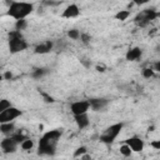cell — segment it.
<instances>
[{"instance_id":"obj_4","label":"cell","mask_w":160,"mask_h":160,"mask_svg":"<svg viewBox=\"0 0 160 160\" xmlns=\"http://www.w3.org/2000/svg\"><path fill=\"white\" fill-rule=\"evenodd\" d=\"M158 16H159V12H156V11L152 10V9H146V10H142L140 14H138V16L135 18V22H136L139 26L144 28V26H146L150 21L155 20Z\"/></svg>"},{"instance_id":"obj_23","label":"cell","mask_w":160,"mask_h":160,"mask_svg":"<svg viewBox=\"0 0 160 160\" xmlns=\"http://www.w3.org/2000/svg\"><path fill=\"white\" fill-rule=\"evenodd\" d=\"M11 138L18 142V144H20L22 140H25L26 139V136L25 135H22V134H20V132H16V134H12L11 135Z\"/></svg>"},{"instance_id":"obj_1","label":"cell","mask_w":160,"mask_h":160,"mask_svg":"<svg viewBox=\"0 0 160 160\" xmlns=\"http://www.w3.org/2000/svg\"><path fill=\"white\" fill-rule=\"evenodd\" d=\"M61 136V130L55 129V130H50L48 132H45L41 139L39 140V154L40 155H52L55 152V148L56 144L59 141Z\"/></svg>"},{"instance_id":"obj_18","label":"cell","mask_w":160,"mask_h":160,"mask_svg":"<svg viewBox=\"0 0 160 160\" xmlns=\"http://www.w3.org/2000/svg\"><path fill=\"white\" fill-rule=\"evenodd\" d=\"M129 15H130V12H129L128 10H120V11L115 15V19H116V20H120V21H125V20L129 18Z\"/></svg>"},{"instance_id":"obj_8","label":"cell","mask_w":160,"mask_h":160,"mask_svg":"<svg viewBox=\"0 0 160 160\" xmlns=\"http://www.w3.org/2000/svg\"><path fill=\"white\" fill-rule=\"evenodd\" d=\"M18 145H19V144H18L11 136L5 138V139L1 140V142H0V146H1V149H2L4 152H15Z\"/></svg>"},{"instance_id":"obj_24","label":"cell","mask_w":160,"mask_h":160,"mask_svg":"<svg viewBox=\"0 0 160 160\" xmlns=\"http://www.w3.org/2000/svg\"><path fill=\"white\" fill-rule=\"evenodd\" d=\"M10 106H11V104H10V101H9L8 99H1V100H0V111L8 109V108H10Z\"/></svg>"},{"instance_id":"obj_15","label":"cell","mask_w":160,"mask_h":160,"mask_svg":"<svg viewBox=\"0 0 160 160\" xmlns=\"http://www.w3.org/2000/svg\"><path fill=\"white\" fill-rule=\"evenodd\" d=\"M14 130H15V125H14L12 121H10V122H1L0 124V132H2L5 135L12 134Z\"/></svg>"},{"instance_id":"obj_12","label":"cell","mask_w":160,"mask_h":160,"mask_svg":"<svg viewBox=\"0 0 160 160\" xmlns=\"http://www.w3.org/2000/svg\"><path fill=\"white\" fill-rule=\"evenodd\" d=\"M75 116V122L78 125L79 129H84L89 125V118H88V114L84 112V114H79V115H74Z\"/></svg>"},{"instance_id":"obj_32","label":"cell","mask_w":160,"mask_h":160,"mask_svg":"<svg viewBox=\"0 0 160 160\" xmlns=\"http://www.w3.org/2000/svg\"><path fill=\"white\" fill-rule=\"evenodd\" d=\"M96 70L100 71V72H104V71H105V66H102V65H98V66H96Z\"/></svg>"},{"instance_id":"obj_25","label":"cell","mask_w":160,"mask_h":160,"mask_svg":"<svg viewBox=\"0 0 160 160\" xmlns=\"http://www.w3.org/2000/svg\"><path fill=\"white\" fill-rule=\"evenodd\" d=\"M85 152H86V148H85V146H80V148H78V149L75 150L74 156H75V158H79V156H81V155L85 154Z\"/></svg>"},{"instance_id":"obj_16","label":"cell","mask_w":160,"mask_h":160,"mask_svg":"<svg viewBox=\"0 0 160 160\" xmlns=\"http://www.w3.org/2000/svg\"><path fill=\"white\" fill-rule=\"evenodd\" d=\"M20 146H21V149L22 150H31L32 149V146H34V141L31 140V139H25V140H22L21 142H20Z\"/></svg>"},{"instance_id":"obj_11","label":"cell","mask_w":160,"mask_h":160,"mask_svg":"<svg viewBox=\"0 0 160 160\" xmlns=\"http://www.w3.org/2000/svg\"><path fill=\"white\" fill-rule=\"evenodd\" d=\"M79 14H80L79 6H78L76 4H70V5H69V6H66V9L64 10L62 16H64V18L70 19V18H76Z\"/></svg>"},{"instance_id":"obj_19","label":"cell","mask_w":160,"mask_h":160,"mask_svg":"<svg viewBox=\"0 0 160 160\" xmlns=\"http://www.w3.org/2000/svg\"><path fill=\"white\" fill-rule=\"evenodd\" d=\"M46 72H48V71H46V69H35V70L32 71V78L39 79V78L44 76Z\"/></svg>"},{"instance_id":"obj_13","label":"cell","mask_w":160,"mask_h":160,"mask_svg":"<svg viewBox=\"0 0 160 160\" xmlns=\"http://www.w3.org/2000/svg\"><path fill=\"white\" fill-rule=\"evenodd\" d=\"M51 49H52V42L51 41H45V42H41V44L36 45L34 51H35V54H46Z\"/></svg>"},{"instance_id":"obj_5","label":"cell","mask_w":160,"mask_h":160,"mask_svg":"<svg viewBox=\"0 0 160 160\" xmlns=\"http://www.w3.org/2000/svg\"><path fill=\"white\" fill-rule=\"evenodd\" d=\"M21 115V111L14 106H10L2 111H0V124L1 122H10L14 121L18 116Z\"/></svg>"},{"instance_id":"obj_33","label":"cell","mask_w":160,"mask_h":160,"mask_svg":"<svg viewBox=\"0 0 160 160\" xmlns=\"http://www.w3.org/2000/svg\"><path fill=\"white\" fill-rule=\"evenodd\" d=\"M5 2H6V5H9V6H10V5L12 4V0H6Z\"/></svg>"},{"instance_id":"obj_14","label":"cell","mask_w":160,"mask_h":160,"mask_svg":"<svg viewBox=\"0 0 160 160\" xmlns=\"http://www.w3.org/2000/svg\"><path fill=\"white\" fill-rule=\"evenodd\" d=\"M141 56V49L140 48H132V49H130L128 52H126V60H129V61H135V60H138L139 58Z\"/></svg>"},{"instance_id":"obj_26","label":"cell","mask_w":160,"mask_h":160,"mask_svg":"<svg viewBox=\"0 0 160 160\" xmlns=\"http://www.w3.org/2000/svg\"><path fill=\"white\" fill-rule=\"evenodd\" d=\"M80 39H81V41L84 42V44H88L89 41H90V36L88 35V34H80V36H79Z\"/></svg>"},{"instance_id":"obj_27","label":"cell","mask_w":160,"mask_h":160,"mask_svg":"<svg viewBox=\"0 0 160 160\" xmlns=\"http://www.w3.org/2000/svg\"><path fill=\"white\" fill-rule=\"evenodd\" d=\"M154 149H156V150H160V141L159 140H155V141H151V144H150Z\"/></svg>"},{"instance_id":"obj_30","label":"cell","mask_w":160,"mask_h":160,"mask_svg":"<svg viewBox=\"0 0 160 160\" xmlns=\"http://www.w3.org/2000/svg\"><path fill=\"white\" fill-rule=\"evenodd\" d=\"M154 71H160V61H156L154 64V68H152Z\"/></svg>"},{"instance_id":"obj_29","label":"cell","mask_w":160,"mask_h":160,"mask_svg":"<svg viewBox=\"0 0 160 160\" xmlns=\"http://www.w3.org/2000/svg\"><path fill=\"white\" fill-rule=\"evenodd\" d=\"M134 4H136V5H144V4H146V2H149L150 0H131Z\"/></svg>"},{"instance_id":"obj_10","label":"cell","mask_w":160,"mask_h":160,"mask_svg":"<svg viewBox=\"0 0 160 160\" xmlns=\"http://www.w3.org/2000/svg\"><path fill=\"white\" fill-rule=\"evenodd\" d=\"M88 101H89L90 108H91L94 111H99V110L104 109V108L108 105V100H106V99H102V98L90 99V100H88Z\"/></svg>"},{"instance_id":"obj_31","label":"cell","mask_w":160,"mask_h":160,"mask_svg":"<svg viewBox=\"0 0 160 160\" xmlns=\"http://www.w3.org/2000/svg\"><path fill=\"white\" fill-rule=\"evenodd\" d=\"M4 79H6V80H10L11 78H12V74L10 72V71H6L5 74H4V76H2Z\"/></svg>"},{"instance_id":"obj_7","label":"cell","mask_w":160,"mask_h":160,"mask_svg":"<svg viewBox=\"0 0 160 160\" xmlns=\"http://www.w3.org/2000/svg\"><path fill=\"white\" fill-rule=\"evenodd\" d=\"M90 109L89 101L88 100H80V101H75L70 105V111L74 115H79V114H84L88 112V110Z\"/></svg>"},{"instance_id":"obj_17","label":"cell","mask_w":160,"mask_h":160,"mask_svg":"<svg viewBox=\"0 0 160 160\" xmlns=\"http://www.w3.org/2000/svg\"><path fill=\"white\" fill-rule=\"evenodd\" d=\"M119 150H120V154H121L122 156H125V158L130 156V155H131V152H132V150L130 149V146H129V145H128L126 142H125L124 145H121Z\"/></svg>"},{"instance_id":"obj_3","label":"cell","mask_w":160,"mask_h":160,"mask_svg":"<svg viewBox=\"0 0 160 160\" xmlns=\"http://www.w3.org/2000/svg\"><path fill=\"white\" fill-rule=\"evenodd\" d=\"M122 129V124L119 122V124H114L111 126H109L101 135H100V141L104 142V144H111L116 138L118 135L120 134Z\"/></svg>"},{"instance_id":"obj_22","label":"cell","mask_w":160,"mask_h":160,"mask_svg":"<svg viewBox=\"0 0 160 160\" xmlns=\"http://www.w3.org/2000/svg\"><path fill=\"white\" fill-rule=\"evenodd\" d=\"M25 26H26V20L25 19L16 20V24H15V29L16 30H22V29H25Z\"/></svg>"},{"instance_id":"obj_34","label":"cell","mask_w":160,"mask_h":160,"mask_svg":"<svg viewBox=\"0 0 160 160\" xmlns=\"http://www.w3.org/2000/svg\"><path fill=\"white\" fill-rule=\"evenodd\" d=\"M1 79H2V75H0V81H1Z\"/></svg>"},{"instance_id":"obj_6","label":"cell","mask_w":160,"mask_h":160,"mask_svg":"<svg viewBox=\"0 0 160 160\" xmlns=\"http://www.w3.org/2000/svg\"><path fill=\"white\" fill-rule=\"evenodd\" d=\"M26 48H28V42L24 40L22 36L9 39V49H10V52L16 54V52L24 51Z\"/></svg>"},{"instance_id":"obj_20","label":"cell","mask_w":160,"mask_h":160,"mask_svg":"<svg viewBox=\"0 0 160 160\" xmlns=\"http://www.w3.org/2000/svg\"><path fill=\"white\" fill-rule=\"evenodd\" d=\"M68 36H69L70 39H72V40H78L79 36H80V32H79V30H76V29H71V30L68 31Z\"/></svg>"},{"instance_id":"obj_21","label":"cell","mask_w":160,"mask_h":160,"mask_svg":"<svg viewBox=\"0 0 160 160\" xmlns=\"http://www.w3.org/2000/svg\"><path fill=\"white\" fill-rule=\"evenodd\" d=\"M142 76H144L145 79L152 78V76H154V70H152V68H145V69H142Z\"/></svg>"},{"instance_id":"obj_2","label":"cell","mask_w":160,"mask_h":160,"mask_svg":"<svg viewBox=\"0 0 160 160\" xmlns=\"http://www.w3.org/2000/svg\"><path fill=\"white\" fill-rule=\"evenodd\" d=\"M34 10L32 4L30 2H25V1H12V4L9 6V11L8 14L19 20V19H25L29 14H31V11Z\"/></svg>"},{"instance_id":"obj_28","label":"cell","mask_w":160,"mask_h":160,"mask_svg":"<svg viewBox=\"0 0 160 160\" xmlns=\"http://www.w3.org/2000/svg\"><path fill=\"white\" fill-rule=\"evenodd\" d=\"M42 98L45 99L46 102H54V99H52L51 96H49L48 94H45V92H42Z\"/></svg>"},{"instance_id":"obj_9","label":"cell","mask_w":160,"mask_h":160,"mask_svg":"<svg viewBox=\"0 0 160 160\" xmlns=\"http://www.w3.org/2000/svg\"><path fill=\"white\" fill-rule=\"evenodd\" d=\"M126 144L130 146V149L132 150V151H135V152H139V151H141L142 149H144V141L140 139V138H138V136H132V138H130V139H128L126 140Z\"/></svg>"}]
</instances>
